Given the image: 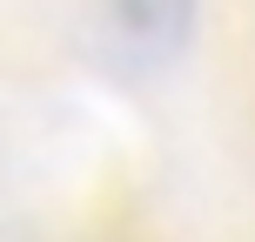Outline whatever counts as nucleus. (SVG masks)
Listing matches in <instances>:
<instances>
[{"label":"nucleus","mask_w":255,"mask_h":242,"mask_svg":"<svg viewBox=\"0 0 255 242\" xmlns=\"http://www.w3.org/2000/svg\"><path fill=\"white\" fill-rule=\"evenodd\" d=\"M202 0H101V27L128 67H168L195 40Z\"/></svg>","instance_id":"obj_1"}]
</instances>
